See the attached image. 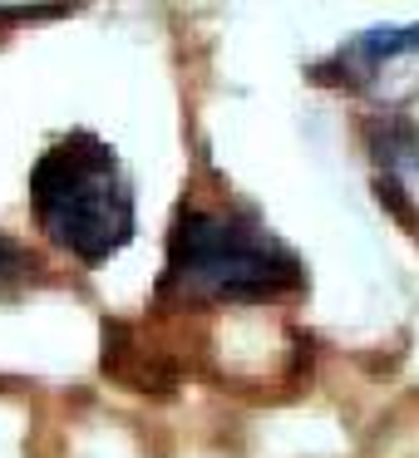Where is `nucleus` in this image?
I'll list each match as a JSON object with an SVG mask.
<instances>
[{"label":"nucleus","mask_w":419,"mask_h":458,"mask_svg":"<svg viewBox=\"0 0 419 458\" xmlns=\"http://www.w3.org/2000/svg\"><path fill=\"white\" fill-rule=\"evenodd\" d=\"M35 271V257L21 247V242L0 237V286H11V281H25Z\"/></svg>","instance_id":"nucleus-4"},{"label":"nucleus","mask_w":419,"mask_h":458,"mask_svg":"<svg viewBox=\"0 0 419 458\" xmlns=\"http://www.w3.org/2000/svg\"><path fill=\"white\" fill-rule=\"evenodd\" d=\"M30 208L40 232L84 267H99L133 242V182L114 143L70 133L50 143L30 173Z\"/></svg>","instance_id":"nucleus-2"},{"label":"nucleus","mask_w":419,"mask_h":458,"mask_svg":"<svg viewBox=\"0 0 419 458\" xmlns=\"http://www.w3.org/2000/svg\"><path fill=\"white\" fill-rule=\"evenodd\" d=\"M306 286L301 257L267 232L252 212L232 208H183L168 237L158 296H173L183 306L202 301H281Z\"/></svg>","instance_id":"nucleus-1"},{"label":"nucleus","mask_w":419,"mask_h":458,"mask_svg":"<svg viewBox=\"0 0 419 458\" xmlns=\"http://www.w3.org/2000/svg\"><path fill=\"white\" fill-rule=\"evenodd\" d=\"M311 74L365 94L419 89V25H409V30H365L340 45L330 60H321Z\"/></svg>","instance_id":"nucleus-3"}]
</instances>
